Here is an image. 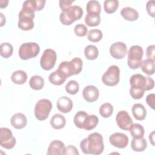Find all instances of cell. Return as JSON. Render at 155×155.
Returning a JSON list of instances; mask_svg holds the SVG:
<instances>
[{
	"instance_id": "26",
	"label": "cell",
	"mask_w": 155,
	"mask_h": 155,
	"mask_svg": "<svg viewBox=\"0 0 155 155\" xmlns=\"http://www.w3.org/2000/svg\"><path fill=\"white\" fill-rule=\"evenodd\" d=\"M88 115V114L84 111H78L74 115L73 119L74 125L81 129H84V126Z\"/></svg>"
},
{
	"instance_id": "39",
	"label": "cell",
	"mask_w": 155,
	"mask_h": 155,
	"mask_svg": "<svg viewBox=\"0 0 155 155\" xmlns=\"http://www.w3.org/2000/svg\"><path fill=\"white\" fill-rule=\"evenodd\" d=\"M59 71H61L67 78L71 76V74L70 72L69 67H68V61H64L62 62L58 68Z\"/></svg>"
},
{
	"instance_id": "2",
	"label": "cell",
	"mask_w": 155,
	"mask_h": 155,
	"mask_svg": "<svg viewBox=\"0 0 155 155\" xmlns=\"http://www.w3.org/2000/svg\"><path fill=\"white\" fill-rule=\"evenodd\" d=\"M80 147L84 154H101L104 150L103 137L99 133H93L81 142Z\"/></svg>"
},
{
	"instance_id": "20",
	"label": "cell",
	"mask_w": 155,
	"mask_h": 155,
	"mask_svg": "<svg viewBox=\"0 0 155 155\" xmlns=\"http://www.w3.org/2000/svg\"><path fill=\"white\" fill-rule=\"evenodd\" d=\"M121 16L125 19L129 21H134L138 19L139 13L134 9L130 7H124L120 10Z\"/></svg>"
},
{
	"instance_id": "12",
	"label": "cell",
	"mask_w": 155,
	"mask_h": 155,
	"mask_svg": "<svg viewBox=\"0 0 155 155\" xmlns=\"http://www.w3.org/2000/svg\"><path fill=\"white\" fill-rule=\"evenodd\" d=\"M111 56L117 59L124 58L127 53V47L125 44L122 42L113 43L110 48Z\"/></svg>"
},
{
	"instance_id": "30",
	"label": "cell",
	"mask_w": 155,
	"mask_h": 155,
	"mask_svg": "<svg viewBox=\"0 0 155 155\" xmlns=\"http://www.w3.org/2000/svg\"><path fill=\"white\" fill-rule=\"evenodd\" d=\"M86 10L87 13L100 15L101 11V4L97 1H90L87 4Z\"/></svg>"
},
{
	"instance_id": "25",
	"label": "cell",
	"mask_w": 155,
	"mask_h": 155,
	"mask_svg": "<svg viewBox=\"0 0 155 155\" xmlns=\"http://www.w3.org/2000/svg\"><path fill=\"white\" fill-rule=\"evenodd\" d=\"M11 79L15 84L21 85L26 82L27 79V74L23 70H17L12 73Z\"/></svg>"
},
{
	"instance_id": "43",
	"label": "cell",
	"mask_w": 155,
	"mask_h": 155,
	"mask_svg": "<svg viewBox=\"0 0 155 155\" xmlns=\"http://www.w3.org/2000/svg\"><path fill=\"white\" fill-rule=\"evenodd\" d=\"M74 1V0H60L59 7L62 10H66L71 6V4Z\"/></svg>"
},
{
	"instance_id": "38",
	"label": "cell",
	"mask_w": 155,
	"mask_h": 155,
	"mask_svg": "<svg viewBox=\"0 0 155 155\" xmlns=\"http://www.w3.org/2000/svg\"><path fill=\"white\" fill-rule=\"evenodd\" d=\"M88 28L87 27L82 24H77L74 28V32L76 34V36L79 37H84L86 36L87 34Z\"/></svg>"
},
{
	"instance_id": "33",
	"label": "cell",
	"mask_w": 155,
	"mask_h": 155,
	"mask_svg": "<svg viewBox=\"0 0 155 155\" xmlns=\"http://www.w3.org/2000/svg\"><path fill=\"white\" fill-rule=\"evenodd\" d=\"M104 7L107 13H113L119 7V1L117 0H105L104 2Z\"/></svg>"
},
{
	"instance_id": "5",
	"label": "cell",
	"mask_w": 155,
	"mask_h": 155,
	"mask_svg": "<svg viewBox=\"0 0 155 155\" xmlns=\"http://www.w3.org/2000/svg\"><path fill=\"white\" fill-rule=\"evenodd\" d=\"M143 51L139 45H133L130 47L128 53V65L131 69H137L139 67L142 62Z\"/></svg>"
},
{
	"instance_id": "34",
	"label": "cell",
	"mask_w": 155,
	"mask_h": 155,
	"mask_svg": "<svg viewBox=\"0 0 155 155\" xmlns=\"http://www.w3.org/2000/svg\"><path fill=\"white\" fill-rule=\"evenodd\" d=\"M13 51V46L8 42L1 44L0 46V54L1 56L4 58H8L12 55Z\"/></svg>"
},
{
	"instance_id": "41",
	"label": "cell",
	"mask_w": 155,
	"mask_h": 155,
	"mask_svg": "<svg viewBox=\"0 0 155 155\" xmlns=\"http://www.w3.org/2000/svg\"><path fill=\"white\" fill-rule=\"evenodd\" d=\"M62 154H64V155H67V154L79 155V153L75 147H74L73 145H69L67 147H65Z\"/></svg>"
},
{
	"instance_id": "9",
	"label": "cell",
	"mask_w": 155,
	"mask_h": 155,
	"mask_svg": "<svg viewBox=\"0 0 155 155\" xmlns=\"http://www.w3.org/2000/svg\"><path fill=\"white\" fill-rule=\"evenodd\" d=\"M56 53L52 49H46L40 60V65L42 69L45 70H50L52 69L56 61Z\"/></svg>"
},
{
	"instance_id": "44",
	"label": "cell",
	"mask_w": 155,
	"mask_h": 155,
	"mask_svg": "<svg viewBox=\"0 0 155 155\" xmlns=\"http://www.w3.org/2000/svg\"><path fill=\"white\" fill-rule=\"evenodd\" d=\"M146 102L147 104L153 109L155 108V94L154 93L150 94L146 98Z\"/></svg>"
},
{
	"instance_id": "18",
	"label": "cell",
	"mask_w": 155,
	"mask_h": 155,
	"mask_svg": "<svg viewBox=\"0 0 155 155\" xmlns=\"http://www.w3.org/2000/svg\"><path fill=\"white\" fill-rule=\"evenodd\" d=\"M132 114L134 117L138 120H143L147 116V111L145 107L141 104H135L131 108Z\"/></svg>"
},
{
	"instance_id": "19",
	"label": "cell",
	"mask_w": 155,
	"mask_h": 155,
	"mask_svg": "<svg viewBox=\"0 0 155 155\" xmlns=\"http://www.w3.org/2000/svg\"><path fill=\"white\" fill-rule=\"evenodd\" d=\"M82 61L79 58H74L68 62V67L71 75L79 74L82 69Z\"/></svg>"
},
{
	"instance_id": "3",
	"label": "cell",
	"mask_w": 155,
	"mask_h": 155,
	"mask_svg": "<svg viewBox=\"0 0 155 155\" xmlns=\"http://www.w3.org/2000/svg\"><path fill=\"white\" fill-rule=\"evenodd\" d=\"M36 11L33 0H28L24 2L22 8L19 13L18 27L22 30H30L34 27L33 19Z\"/></svg>"
},
{
	"instance_id": "11",
	"label": "cell",
	"mask_w": 155,
	"mask_h": 155,
	"mask_svg": "<svg viewBox=\"0 0 155 155\" xmlns=\"http://www.w3.org/2000/svg\"><path fill=\"white\" fill-rule=\"evenodd\" d=\"M116 123L118 127L124 130H129L133 123L132 119L129 114L124 110L119 111L116 117Z\"/></svg>"
},
{
	"instance_id": "4",
	"label": "cell",
	"mask_w": 155,
	"mask_h": 155,
	"mask_svg": "<svg viewBox=\"0 0 155 155\" xmlns=\"http://www.w3.org/2000/svg\"><path fill=\"white\" fill-rule=\"evenodd\" d=\"M82 15L83 10L82 8L78 5H73L66 10H62L59 19L62 24L70 25L74 21L80 19Z\"/></svg>"
},
{
	"instance_id": "1",
	"label": "cell",
	"mask_w": 155,
	"mask_h": 155,
	"mask_svg": "<svg viewBox=\"0 0 155 155\" xmlns=\"http://www.w3.org/2000/svg\"><path fill=\"white\" fill-rule=\"evenodd\" d=\"M131 88L130 94L132 98L139 99L144 94L145 91L153 89L154 86V80L150 77H145L140 74H134L130 79Z\"/></svg>"
},
{
	"instance_id": "8",
	"label": "cell",
	"mask_w": 155,
	"mask_h": 155,
	"mask_svg": "<svg viewBox=\"0 0 155 155\" xmlns=\"http://www.w3.org/2000/svg\"><path fill=\"white\" fill-rule=\"evenodd\" d=\"M120 69L115 65L109 67L108 70L104 73L102 76V82L110 87L116 85L119 82Z\"/></svg>"
},
{
	"instance_id": "14",
	"label": "cell",
	"mask_w": 155,
	"mask_h": 155,
	"mask_svg": "<svg viewBox=\"0 0 155 155\" xmlns=\"http://www.w3.org/2000/svg\"><path fill=\"white\" fill-rule=\"evenodd\" d=\"M82 95L86 101L88 102H93L98 99L99 91L98 88L95 86L88 85L84 88Z\"/></svg>"
},
{
	"instance_id": "28",
	"label": "cell",
	"mask_w": 155,
	"mask_h": 155,
	"mask_svg": "<svg viewBox=\"0 0 155 155\" xmlns=\"http://www.w3.org/2000/svg\"><path fill=\"white\" fill-rule=\"evenodd\" d=\"M129 130L131 136L134 138L142 137L145 133L143 127L139 124H133Z\"/></svg>"
},
{
	"instance_id": "10",
	"label": "cell",
	"mask_w": 155,
	"mask_h": 155,
	"mask_svg": "<svg viewBox=\"0 0 155 155\" xmlns=\"http://www.w3.org/2000/svg\"><path fill=\"white\" fill-rule=\"evenodd\" d=\"M0 144L2 147L7 150H10L15 147L16 139L10 129L4 127L0 128Z\"/></svg>"
},
{
	"instance_id": "40",
	"label": "cell",
	"mask_w": 155,
	"mask_h": 155,
	"mask_svg": "<svg viewBox=\"0 0 155 155\" xmlns=\"http://www.w3.org/2000/svg\"><path fill=\"white\" fill-rule=\"evenodd\" d=\"M155 1H149L147 2L146 5V9L147 13L150 16L154 18V10H155Z\"/></svg>"
},
{
	"instance_id": "35",
	"label": "cell",
	"mask_w": 155,
	"mask_h": 155,
	"mask_svg": "<svg viewBox=\"0 0 155 155\" xmlns=\"http://www.w3.org/2000/svg\"><path fill=\"white\" fill-rule=\"evenodd\" d=\"M113 112V107L110 103H104L99 108V113L104 118L109 117Z\"/></svg>"
},
{
	"instance_id": "36",
	"label": "cell",
	"mask_w": 155,
	"mask_h": 155,
	"mask_svg": "<svg viewBox=\"0 0 155 155\" xmlns=\"http://www.w3.org/2000/svg\"><path fill=\"white\" fill-rule=\"evenodd\" d=\"M102 33L99 29L90 30L87 34L88 39L93 42H97L100 41L102 38Z\"/></svg>"
},
{
	"instance_id": "21",
	"label": "cell",
	"mask_w": 155,
	"mask_h": 155,
	"mask_svg": "<svg viewBox=\"0 0 155 155\" xmlns=\"http://www.w3.org/2000/svg\"><path fill=\"white\" fill-rule=\"evenodd\" d=\"M67 78L58 69L52 72L48 76L49 81L54 85H61L64 83Z\"/></svg>"
},
{
	"instance_id": "7",
	"label": "cell",
	"mask_w": 155,
	"mask_h": 155,
	"mask_svg": "<svg viewBox=\"0 0 155 155\" xmlns=\"http://www.w3.org/2000/svg\"><path fill=\"white\" fill-rule=\"evenodd\" d=\"M40 51L39 45L35 42H27L22 44L19 49V56L22 60L35 58Z\"/></svg>"
},
{
	"instance_id": "27",
	"label": "cell",
	"mask_w": 155,
	"mask_h": 155,
	"mask_svg": "<svg viewBox=\"0 0 155 155\" xmlns=\"http://www.w3.org/2000/svg\"><path fill=\"white\" fill-rule=\"evenodd\" d=\"M30 87L35 90H41L44 85V79L38 75L33 76L29 81Z\"/></svg>"
},
{
	"instance_id": "37",
	"label": "cell",
	"mask_w": 155,
	"mask_h": 155,
	"mask_svg": "<svg viewBox=\"0 0 155 155\" xmlns=\"http://www.w3.org/2000/svg\"><path fill=\"white\" fill-rule=\"evenodd\" d=\"M79 89V84L76 81L74 80L70 81L65 86L66 91L71 95L76 94L78 92Z\"/></svg>"
},
{
	"instance_id": "32",
	"label": "cell",
	"mask_w": 155,
	"mask_h": 155,
	"mask_svg": "<svg viewBox=\"0 0 155 155\" xmlns=\"http://www.w3.org/2000/svg\"><path fill=\"white\" fill-rule=\"evenodd\" d=\"M99 118L97 116L94 114L88 115L84 126V129L88 131L93 130L97 126Z\"/></svg>"
},
{
	"instance_id": "13",
	"label": "cell",
	"mask_w": 155,
	"mask_h": 155,
	"mask_svg": "<svg viewBox=\"0 0 155 155\" xmlns=\"http://www.w3.org/2000/svg\"><path fill=\"white\" fill-rule=\"evenodd\" d=\"M109 141L113 147L118 148H124L128 143V137L124 133H115L110 136Z\"/></svg>"
},
{
	"instance_id": "22",
	"label": "cell",
	"mask_w": 155,
	"mask_h": 155,
	"mask_svg": "<svg viewBox=\"0 0 155 155\" xmlns=\"http://www.w3.org/2000/svg\"><path fill=\"white\" fill-rule=\"evenodd\" d=\"M147 147V140L143 137L140 138L133 137L131 142V147L134 151L140 152L144 151Z\"/></svg>"
},
{
	"instance_id": "16",
	"label": "cell",
	"mask_w": 155,
	"mask_h": 155,
	"mask_svg": "<svg viewBox=\"0 0 155 155\" xmlns=\"http://www.w3.org/2000/svg\"><path fill=\"white\" fill-rule=\"evenodd\" d=\"M65 148L64 143L59 140H54L50 142L48 148L47 155H61Z\"/></svg>"
},
{
	"instance_id": "6",
	"label": "cell",
	"mask_w": 155,
	"mask_h": 155,
	"mask_svg": "<svg viewBox=\"0 0 155 155\" xmlns=\"http://www.w3.org/2000/svg\"><path fill=\"white\" fill-rule=\"evenodd\" d=\"M52 108V104L51 101L47 99H42L39 100L36 104L35 107V116L39 120H45Z\"/></svg>"
},
{
	"instance_id": "29",
	"label": "cell",
	"mask_w": 155,
	"mask_h": 155,
	"mask_svg": "<svg viewBox=\"0 0 155 155\" xmlns=\"http://www.w3.org/2000/svg\"><path fill=\"white\" fill-rule=\"evenodd\" d=\"M84 54L87 59L94 60L99 55V50L95 45H88L85 48Z\"/></svg>"
},
{
	"instance_id": "45",
	"label": "cell",
	"mask_w": 155,
	"mask_h": 155,
	"mask_svg": "<svg viewBox=\"0 0 155 155\" xmlns=\"http://www.w3.org/2000/svg\"><path fill=\"white\" fill-rule=\"evenodd\" d=\"M154 131H153L151 134H150L149 135V139H150V141L151 142V144L154 146Z\"/></svg>"
},
{
	"instance_id": "23",
	"label": "cell",
	"mask_w": 155,
	"mask_h": 155,
	"mask_svg": "<svg viewBox=\"0 0 155 155\" xmlns=\"http://www.w3.org/2000/svg\"><path fill=\"white\" fill-rule=\"evenodd\" d=\"M65 123L66 120L64 116L59 113L55 114L52 116L50 119L51 126L56 130H59L64 128L65 125Z\"/></svg>"
},
{
	"instance_id": "31",
	"label": "cell",
	"mask_w": 155,
	"mask_h": 155,
	"mask_svg": "<svg viewBox=\"0 0 155 155\" xmlns=\"http://www.w3.org/2000/svg\"><path fill=\"white\" fill-rule=\"evenodd\" d=\"M85 24L90 27L97 26L101 22V17L99 15L87 13L85 18Z\"/></svg>"
},
{
	"instance_id": "42",
	"label": "cell",
	"mask_w": 155,
	"mask_h": 155,
	"mask_svg": "<svg viewBox=\"0 0 155 155\" xmlns=\"http://www.w3.org/2000/svg\"><path fill=\"white\" fill-rule=\"evenodd\" d=\"M154 53H155V46L154 45H150L147 47L146 50V56L148 59L154 61Z\"/></svg>"
},
{
	"instance_id": "17",
	"label": "cell",
	"mask_w": 155,
	"mask_h": 155,
	"mask_svg": "<svg viewBox=\"0 0 155 155\" xmlns=\"http://www.w3.org/2000/svg\"><path fill=\"white\" fill-rule=\"evenodd\" d=\"M27 118L25 116L21 113H18L13 114L11 118L10 123L16 129H22L27 125Z\"/></svg>"
},
{
	"instance_id": "24",
	"label": "cell",
	"mask_w": 155,
	"mask_h": 155,
	"mask_svg": "<svg viewBox=\"0 0 155 155\" xmlns=\"http://www.w3.org/2000/svg\"><path fill=\"white\" fill-rule=\"evenodd\" d=\"M143 72L148 75H152L154 73V61L146 59L142 61L139 66Z\"/></svg>"
},
{
	"instance_id": "15",
	"label": "cell",
	"mask_w": 155,
	"mask_h": 155,
	"mask_svg": "<svg viewBox=\"0 0 155 155\" xmlns=\"http://www.w3.org/2000/svg\"><path fill=\"white\" fill-rule=\"evenodd\" d=\"M56 105L59 111L67 113L71 110L73 104L71 99L67 96H62L58 99Z\"/></svg>"
}]
</instances>
